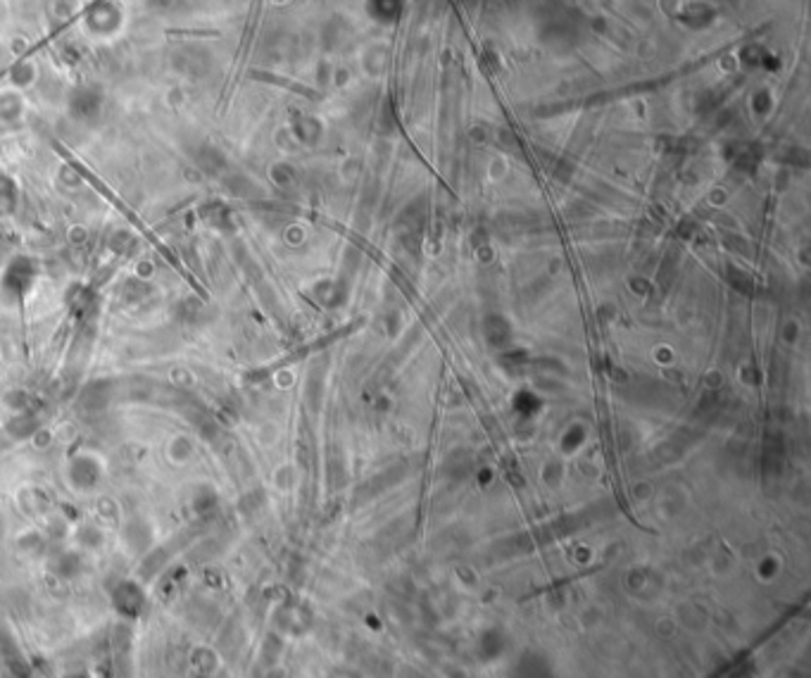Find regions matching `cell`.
<instances>
[{"label": "cell", "instance_id": "cell-1", "mask_svg": "<svg viewBox=\"0 0 811 678\" xmlns=\"http://www.w3.org/2000/svg\"><path fill=\"white\" fill-rule=\"evenodd\" d=\"M34 267H31L29 260H14L12 265L5 269L3 278H0V293L5 295L8 300H19L24 298V293L31 288V283H34Z\"/></svg>", "mask_w": 811, "mask_h": 678}, {"label": "cell", "instance_id": "cell-2", "mask_svg": "<svg viewBox=\"0 0 811 678\" xmlns=\"http://www.w3.org/2000/svg\"><path fill=\"white\" fill-rule=\"evenodd\" d=\"M110 384L107 381H100V384H91L86 386L84 395H81V402H84L86 407H102L107 400H110Z\"/></svg>", "mask_w": 811, "mask_h": 678}]
</instances>
